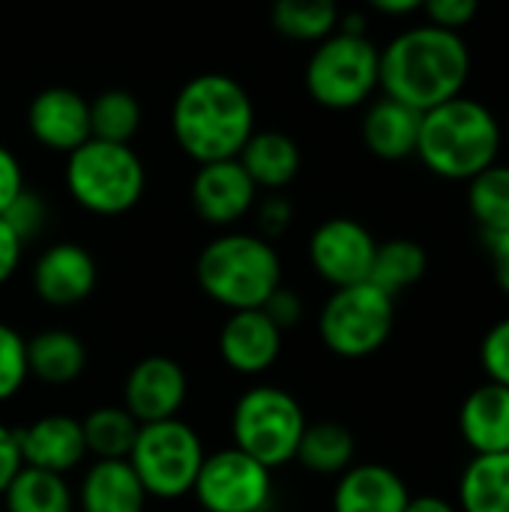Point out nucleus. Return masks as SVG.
Instances as JSON below:
<instances>
[{
  "label": "nucleus",
  "mask_w": 509,
  "mask_h": 512,
  "mask_svg": "<svg viewBox=\"0 0 509 512\" xmlns=\"http://www.w3.org/2000/svg\"><path fill=\"white\" fill-rule=\"evenodd\" d=\"M471 78V48L462 33L417 24L396 33L381 48V90L420 114L465 93Z\"/></svg>",
  "instance_id": "1"
},
{
  "label": "nucleus",
  "mask_w": 509,
  "mask_h": 512,
  "mask_svg": "<svg viewBox=\"0 0 509 512\" xmlns=\"http://www.w3.org/2000/svg\"><path fill=\"white\" fill-rule=\"evenodd\" d=\"M171 132L177 147L195 165L237 159L255 132L252 96L231 75L201 72L177 90Z\"/></svg>",
  "instance_id": "2"
},
{
  "label": "nucleus",
  "mask_w": 509,
  "mask_h": 512,
  "mask_svg": "<svg viewBox=\"0 0 509 512\" xmlns=\"http://www.w3.org/2000/svg\"><path fill=\"white\" fill-rule=\"evenodd\" d=\"M504 132L498 117L465 93L423 111L417 159L441 180L468 183L498 162Z\"/></svg>",
  "instance_id": "3"
},
{
  "label": "nucleus",
  "mask_w": 509,
  "mask_h": 512,
  "mask_svg": "<svg viewBox=\"0 0 509 512\" xmlns=\"http://www.w3.org/2000/svg\"><path fill=\"white\" fill-rule=\"evenodd\" d=\"M195 279L228 312L261 309L282 285V261L270 240L249 231H225L198 252Z\"/></svg>",
  "instance_id": "4"
},
{
  "label": "nucleus",
  "mask_w": 509,
  "mask_h": 512,
  "mask_svg": "<svg viewBox=\"0 0 509 512\" xmlns=\"http://www.w3.org/2000/svg\"><path fill=\"white\" fill-rule=\"evenodd\" d=\"M63 183L81 210L123 216L144 198L147 171L132 144L90 138L66 156Z\"/></svg>",
  "instance_id": "5"
},
{
  "label": "nucleus",
  "mask_w": 509,
  "mask_h": 512,
  "mask_svg": "<svg viewBox=\"0 0 509 512\" xmlns=\"http://www.w3.org/2000/svg\"><path fill=\"white\" fill-rule=\"evenodd\" d=\"M312 102L327 111H351L381 90V48L369 36L333 33L321 39L303 69Z\"/></svg>",
  "instance_id": "6"
},
{
  "label": "nucleus",
  "mask_w": 509,
  "mask_h": 512,
  "mask_svg": "<svg viewBox=\"0 0 509 512\" xmlns=\"http://www.w3.org/2000/svg\"><path fill=\"white\" fill-rule=\"evenodd\" d=\"M306 426L309 423L303 405L288 390L273 384H258L246 390L231 411L234 447L258 459L270 471L294 462Z\"/></svg>",
  "instance_id": "7"
},
{
  "label": "nucleus",
  "mask_w": 509,
  "mask_h": 512,
  "mask_svg": "<svg viewBox=\"0 0 509 512\" xmlns=\"http://www.w3.org/2000/svg\"><path fill=\"white\" fill-rule=\"evenodd\" d=\"M396 327V297L372 282L333 288L318 315L324 348L342 360H366L378 354Z\"/></svg>",
  "instance_id": "8"
},
{
  "label": "nucleus",
  "mask_w": 509,
  "mask_h": 512,
  "mask_svg": "<svg viewBox=\"0 0 509 512\" xmlns=\"http://www.w3.org/2000/svg\"><path fill=\"white\" fill-rule=\"evenodd\" d=\"M201 435L180 417L144 423L129 453V465L138 474L147 498L177 501L192 495L198 471L204 465Z\"/></svg>",
  "instance_id": "9"
},
{
  "label": "nucleus",
  "mask_w": 509,
  "mask_h": 512,
  "mask_svg": "<svg viewBox=\"0 0 509 512\" xmlns=\"http://www.w3.org/2000/svg\"><path fill=\"white\" fill-rule=\"evenodd\" d=\"M192 495L204 512H267L273 504V471L237 447L207 453Z\"/></svg>",
  "instance_id": "10"
},
{
  "label": "nucleus",
  "mask_w": 509,
  "mask_h": 512,
  "mask_svg": "<svg viewBox=\"0 0 509 512\" xmlns=\"http://www.w3.org/2000/svg\"><path fill=\"white\" fill-rule=\"evenodd\" d=\"M378 240L372 231L348 216L321 222L309 237V264L333 288L369 282Z\"/></svg>",
  "instance_id": "11"
},
{
  "label": "nucleus",
  "mask_w": 509,
  "mask_h": 512,
  "mask_svg": "<svg viewBox=\"0 0 509 512\" xmlns=\"http://www.w3.org/2000/svg\"><path fill=\"white\" fill-rule=\"evenodd\" d=\"M192 210L216 228H231L252 213L258 201V186L240 165V159H219L198 165L189 183Z\"/></svg>",
  "instance_id": "12"
},
{
  "label": "nucleus",
  "mask_w": 509,
  "mask_h": 512,
  "mask_svg": "<svg viewBox=\"0 0 509 512\" xmlns=\"http://www.w3.org/2000/svg\"><path fill=\"white\" fill-rule=\"evenodd\" d=\"M189 393V378L183 366L165 354H150L138 360L123 384V408L144 426L171 420L180 414Z\"/></svg>",
  "instance_id": "13"
},
{
  "label": "nucleus",
  "mask_w": 509,
  "mask_h": 512,
  "mask_svg": "<svg viewBox=\"0 0 509 512\" xmlns=\"http://www.w3.org/2000/svg\"><path fill=\"white\" fill-rule=\"evenodd\" d=\"M27 129L33 141L54 153H72L90 141V99L66 84L42 87L27 105Z\"/></svg>",
  "instance_id": "14"
},
{
  "label": "nucleus",
  "mask_w": 509,
  "mask_h": 512,
  "mask_svg": "<svg viewBox=\"0 0 509 512\" xmlns=\"http://www.w3.org/2000/svg\"><path fill=\"white\" fill-rule=\"evenodd\" d=\"M33 291L45 306L69 309L84 303L99 282L96 258L81 243H51L33 264Z\"/></svg>",
  "instance_id": "15"
},
{
  "label": "nucleus",
  "mask_w": 509,
  "mask_h": 512,
  "mask_svg": "<svg viewBox=\"0 0 509 512\" xmlns=\"http://www.w3.org/2000/svg\"><path fill=\"white\" fill-rule=\"evenodd\" d=\"M282 330L264 315V309L231 312L219 330V357L237 375L267 372L282 351Z\"/></svg>",
  "instance_id": "16"
},
{
  "label": "nucleus",
  "mask_w": 509,
  "mask_h": 512,
  "mask_svg": "<svg viewBox=\"0 0 509 512\" xmlns=\"http://www.w3.org/2000/svg\"><path fill=\"white\" fill-rule=\"evenodd\" d=\"M18 450H21V462L27 468H39V471L66 477L87 456L81 420H75L69 414H45V417L33 420L30 426L18 429Z\"/></svg>",
  "instance_id": "17"
},
{
  "label": "nucleus",
  "mask_w": 509,
  "mask_h": 512,
  "mask_svg": "<svg viewBox=\"0 0 509 512\" xmlns=\"http://www.w3.org/2000/svg\"><path fill=\"white\" fill-rule=\"evenodd\" d=\"M411 501L408 483L390 465L363 462L339 474L333 512H405Z\"/></svg>",
  "instance_id": "18"
},
{
  "label": "nucleus",
  "mask_w": 509,
  "mask_h": 512,
  "mask_svg": "<svg viewBox=\"0 0 509 512\" xmlns=\"http://www.w3.org/2000/svg\"><path fill=\"white\" fill-rule=\"evenodd\" d=\"M459 438L474 456L509 453V387L480 384L459 408Z\"/></svg>",
  "instance_id": "19"
},
{
  "label": "nucleus",
  "mask_w": 509,
  "mask_h": 512,
  "mask_svg": "<svg viewBox=\"0 0 509 512\" xmlns=\"http://www.w3.org/2000/svg\"><path fill=\"white\" fill-rule=\"evenodd\" d=\"M420 120H423V114L417 108H411L399 99L381 96V99L369 102L363 123H360V135H363L366 150L375 159L402 162L417 153Z\"/></svg>",
  "instance_id": "20"
},
{
  "label": "nucleus",
  "mask_w": 509,
  "mask_h": 512,
  "mask_svg": "<svg viewBox=\"0 0 509 512\" xmlns=\"http://www.w3.org/2000/svg\"><path fill=\"white\" fill-rule=\"evenodd\" d=\"M81 512H144L147 492L129 459H96L78 486Z\"/></svg>",
  "instance_id": "21"
},
{
  "label": "nucleus",
  "mask_w": 509,
  "mask_h": 512,
  "mask_svg": "<svg viewBox=\"0 0 509 512\" xmlns=\"http://www.w3.org/2000/svg\"><path fill=\"white\" fill-rule=\"evenodd\" d=\"M237 159L246 168V174L252 177V183L258 186V192L261 189L282 192L285 186H291L297 180L300 165H303V153H300L297 141L279 129H264V132L255 129Z\"/></svg>",
  "instance_id": "22"
},
{
  "label": "nucleus",
  "mask_w": 509,
  "mask_h": 512,
  "mask_svg": "<svg viewBox=\"0 0 509 512\" xmlns=\"http://www.w3.org/2000/svg\"><path fill=\"white\" fill-rule=\"evenodd\" d=\"M84 369H87V348L75 333L51 327L27 339L30 378L51 384V387H63V384L78 381Z\"/></svg>",
  "instance_id": "23"
},
{
  "label": "nucleus",
  "mask_w": 509,
  "mask_h": 512,
  "mask_svg": "<svg viewBox=\"0 0 509 512\" xmlns=\"http://www.w3.org/2000/svg\"><path fill=\"white\" fill-rule=\"evenodd\" d=\"M456 495L459 512H509V453L471 456Z\"/></svg>",
  "instance_id": "24"
},
{
  "label": "nucleus",
  "mask_w": 509,
  "mask_h": 512,
  "mask_svg": "<svg viewBox=\"0 0 509 512\" xmlns=\"http://www.w3.org/2000/svg\"><path fill=\"white\" fill-rule=\"evenodd\" d=\"M357 456V438L348 426L324 420V423H309L294 462H300L306 471L321 474V477H339L354 465Z\"/></svg>",
  "instance_id": "25"
},
{
  "label": "nucleus",
  "mask_w": 509,
  "mask_h": 512,
  "mask_svg": "<svg viewBox=\"0 0 509 512\" xmlns=\"http://www.w3.org/2000/svg\"><path fill=\"white\" fill-rule=\"evenodd\" d=\"M6 512H75V495L63 474L21 465L3 492Z\"/></svg>",
  "instance_id": "26"
},
{
  "label": "nucleus",
  "mask_w": 509,
  "mask_h": 512,
  "mask_svg": "<svg viewBox=\"0 0 509 512\" xmlns=\"http://www.w3.org/2000/svg\"><path fill=\"white\" fill-rule=\"evenodd\" d=\"M270 18L279 36L318 45L336 33L342 9L339 0H273Z\"/></svg>",
  "instance_id": "27"
},
{
  "label": "nucleus",
  "mask_w": 509,
  "mask_h": 512,
  "mask_svg": "<svg viewBox=\"0 0 509 512\" xmlns=\"http://www.w3.org/2000/svg\"><path fill=\"white\" fill-rule=\"evenodd\" d=\"M429 270V255L417 240L408 237H396L387 243H378L375 249V261H372V273L369 282L375 288H381L390 297H399L402 291L414 288Z\"/></svg>",
  "instance_id": "28"
},
{
  "label": "nucleus",
  "mask_w": 509,
  "mask_h": 512,
  "mask_svg": "<svg viewBox=\"0 0 509 512\" xmlns=\"http://www.w3.org/2000/svg\"><path fill=\"white\" fill-rule=\"evenodd\" d=\"M87 456L93 459H129L141 423L123 405H105L81 420Z\"/></svg>",
  "instance_id": "29"
},
{
  "label": "nucleus",
  "mask_w": 509,
  "mask_h": 512,
  "mask_svg": "<svg viewBox=\"0 0 509 512\" xmlns=\"http://www.w3.org/2000/svg\"><path fill=\"white\" fill-rule=\"evenodd\" d=\"M141 120V102L123 87H108L96 99H90V135L99 141L129 144L138 135Z\"/></svg>",
  "instance_id": "30"
},
{
  "label": "nucleus",
  "mask_w": 509,
  "mask_h": 512,
  "mask_svg": "<svg viewBox=\"0 0 509 512\" xmlns=\"http://www.w3.org/2000/svg\"><path fill=\"white\" fill-rule=\"evenodd\" d=\"M468 210L483 234L509 231V165H489L468 180Z\"/></svg>",
  "instance_id": "31"
},
{
  "label": "nucleus",
  "mask_w": 509,
  "mask_h": 512,
  "mask_svg": "<svg viewBox=\"0 0 509 512\" xmlns=\"http://www.w3.org/2000/svg\"><path fill=\"white\" fill-rule=\"evenodd\" d=\"M27 378V339L0 321V405L15 399Z\"/></svg>",
  "instance_id": "32"
},
{
  "label": "nucleus",
  "mask_w": 509,
  "mask_h": 512,
  "mask_svg": "<svg viewBox=\"0 0 509 512\" xmlns=\"http://www.w3.org/2000/svg\"><path fill=\"white\" fill-rule=\"evenodd\" d=\"M3 219H6V225L21 237V243L27 246L30 240H36V237L48 228L51 207H48V201H45L39 192H33V189L24 186L21 195L6 207Z\"/></svg>",
  "instance_id": "33"
},
{
  "label": "nucleus",
  "mask_w": 509,
  "mask_h": 512,
  "mask_svg": "<svg viewBox=\"0 0 509 512\" xmlns=\"http://www.w3.org/2000/svg\"><path fill=\"white\" fill-rule=\"evenodd\" d=\"M480 366L486 381L509 387V318L495 321L480 342Z\"/></svg>",
  "instance_id": "34"
},
{
  "label": "nucleus",
  "mask_w": 509,
  "mask_h": 512,
  "mask_svg": "<svg viewBox=\"0 0 509 512\" xmlns=\"http://www.w3.org/2000/svg\"><path fill=\"white\" fill-rule=\"evenodd\" d=\"M252 213H255V234L270 243L279 240L294 222V204L282 192H267L261 201H255Z\"/></svg>",
  "instance_id": "35"
},
{
  "label": "nucleus",
  "mask_w": 509,
  "mask_h": 512,
  "mask_svg": "<svg viewBox=\"0 0 509 512\" xmlns=\"http://www.w3.org/2000/svg\"><path fill=\"white\" fill-rule=\"evenodd\" d=\"M423 12L429 18L426 24L462 33L480 15V0H423Z\"/></svg>",
  "instance_id": "36"
},
{
  "label": "nucleus",
  "mask_w": 509,
  "mask_h": 512,
  "mask_svg": "<svg viewBox=\"0 0 509 512\" xmlns=\"http://www.w3.org/2000/svg\"><path fill=\"white\" fill-rule=\"evenodd\" d=\"M261 309H264V315H267L282 333H285V330H294V327L303 321V315H306L303 297H300L297 291L285 288V285H279V288L267 297V303H264Z\"/></svg>",
  "instance_id": "37"
},
{
  "label": "nucleus",
  "mask_w": 509,
  "mask_h": 512,
  "mask_svg": "<svg viewBox=\"0 0 509 512\" xmlns=\"http://www.w3.org/2000/svg\"><path fill=\"white\" fill-rule=\"evenodd\" d=\"M24 189V171H21V162L18 156L0 144V216L6 213V207L21 195Z\"/></svg>",
  "instance_id": "38"
},
{
  "label": "nucleus",
  "mask_w": 509,
  "mask_h": 512,
  "mask_svg": "<svg viewBox=\"0 0 509 512\" xmlns=\"http://www.w3.org/2000/svg\"><path fill=\"white\" fill-rule=\"evenodd\" d=\"M21 450H18V429H9L0 423V495L12 483V477L21 471Z\"/></svg>",
  "instance_id": "39"
},
{
  "label": "nucleus",
  "mask_w": 509,
  "mask_h": 512,
  "mask_svg": "<svg viewBox=\"0 0 509 512\" xmlns=\"http://www.w3.org/2000/svg\"><path fill=\"white\" fill-rule=\"evenodd\" d=\"M483 246H486V255H489V264H492L498 288L509 297V231L483 234Z\"/></svg>",
  "instance_id": "40"
},
{
  "label": "nucleus",
  "mask_w": 509,
  "mask_h": 512,
  "mask_svg": "<svg viewBox=\"0 0 509 512\" xmlns=\"http://www.w3.org/2000/svg\"><path fill=\"white\" fill-rule=\"evenodd\" d=\"M21 255H24V243H21V237L6 225V219L0 216V285H6L12 276H15V270H18V264H21Z\"/></svg>",
  "instance_id": "41"
},
{
  "label": "nucleus",
  "mask_w": 509,
  "mask_h": 512,
  "mask_svg": "<svg viewBox=\"0 0 509 512\" xmlns=\"http://www.w3.org/2000/svg\"><path fill=\"white\" fill-rule=\"evenodd\" d=\"M405 512H459V507L441 495H417V498L411 495Z\"/></svg>",
  "instance_id": "42"
},
{
  "label": "nucleus",
  "mask_w": 509,
  "mask_h": 512,
  "mask_svg": "<svg viewBox=\"0 0 509 512\" xmlns=\"http://www.w3.org/2000/svg\"><path fill=\"white\" fill-rule=\"evenodd\" d=\"M375 12L381 15H393V18H402V15H411V12H420L423 9V0H366Z\"/></svg>",
  "instance_id": "43"
}]
</instances>
